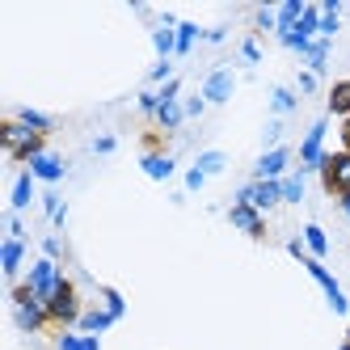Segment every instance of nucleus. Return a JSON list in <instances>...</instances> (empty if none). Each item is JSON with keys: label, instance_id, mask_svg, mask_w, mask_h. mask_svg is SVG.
<instances>
[{"label": "nucleus", "instance_id": "1", "mask_svg": "<svg viewBox=\"0 0 350 350\" xmlns=\"http://www.w3.org/2000/svg\"><path fill=\"white\" fill-rule=\"evenodd\" d=\"M81 317H85V304H81V287H77V279H59V287H55V295L46 299V334H68L72 325H81Z\"/></svg>", "mask_w": 350, "mask_h": 350}, {"label": "nucleus", "instance_id": "2", "mask_svg": "<svg viewBox=\"0 0 350 350\" xmlns=\"http://www.w3.org/2000/svg\"><path fill=\"white\" fill-rule=\"evenodd\" d=\"M46 139H51V135L30 131L26 122H17L13 114L0 122V144H5V152H9V161H13V165H34V161L46 152Z\"/></svg>", "mask_w": 350, "mask_h": 350}, {"label": "nucleus", "instance_id": "3", "mask_svg": "<svg viewBox=\"0 0 350 350\" xmlns=\"http://www.w3.org/2000/svg\"><path fill=\"white\" fill-rule=\"evenodd\" d=\"M321 186H325V194L334 198V203L350 215V152H325V161H321Z\"/></svg>", "mask_w": 350, "mask_h": 350}, {"label": "nucleus", "instance_id": "4", "mask_svg": "<svg viewBox=\"0 0 350 350\" xmlns=\"http://www.w3.org/2000/svg\"><path fill=\"white\" fill-rule=\"evenodd\" d=\"M237 203H254L258 211H270V207L283 203V182H254L237 194Z\"/></svg>", "mask_w": 350, "mask_h": 350}, {"label": "nucleus", "instance_id": "5", "mask_svg": "<svg viewBox=\"0 0 350 350\" xmlns=\"http://www.w3.org/2000/svg\"><path fill=\"white\" fill-rule=\"evenodd\" d=\"M59 279H64V274L55 270V262H51V258H38V262H34V270H30V287L38 291V299H42V304L55 295Z\"/></svg>", "mask_w": 350, "mask_h": 350}, {"label": "nucleus", "instance_id": "6", "mask_svg": "<svg viewBox=\"0 0 350 350\" xmlns=\"http://www.w3.org/2000/svg\"><path fill=\"white\" fill-rule=\"evenodd\" d=\"M228 219L237 224L241 232H249L254 241H266V219H262V211H258L254 203H237V207L228 211Z\"/></svg>", "mask_w": 350, "mask_h": 350}, {"label": "nucleus", "instance_id": "7", "mask_svg": "<svg viewBox=\"0 0 350 350\" xmlns=\"http://www.w3.org/2000/svg\"><path fill=\"white\" fill-rule=\"evenodd\" d=\"M304 266H308V274H312V279L325 287V295H329V304H334V312H350V304H346V295H342V287H338V279H334V274L329 270H325L317 258H304Z\"/></svg>", "mask_w": 350, "mask_h": 350}, {"label": "nucleus", "instance_id": "8", "mask_svg": "<svg viewBox=\"0 0 350 350\" xmlns=\"http://www.w3.org/2000/svg\"><path fill=\"white\" fill-rule=\"evenodd\" d=\"M232 85H237L232 68H215L211 77H207V85H203V102H211V106H224V102L232 97Z\"/></svg>", "mask_w": 350, "mask_h": 350}, {"label": "nucleus", "instance_id": "9", "mask_svg": "<svg viewBox=\"0 0 350 350\" xmlns=\"http://www.w3.org/2000/svg\"><path fill=\"white\" fill-rule=\"evenodd\" d=\"M321 139H325V118H317L312 131L304 135V144H299V165H304V173H308V169H321V161H325Z\"/></svg>", "mask_w": 350, "mask_h": 350}, {"label": "nucleus", "instance_id": "10", "mask_svg": "<svg viewBox=\"0 0 350 350\" xmlns=\"http://www.w3.org/2000/svg\"><path fill=\"white\" fill-rule=\"evenodd\" d=\"M287 161H291L287 148H270V152L258 161V182H279L283 169H287Z\"/></svg>", "mask_w": 350, "mask_h": 350}, {"label": "nucleus", "instance_id": "11", "mask_svg": "<svg viewBox=\"0 0 350 350\" xmlns=\"http://www.w3.org/2000/svg\"><path fill=\"white\" fill-rule=\"evenodd\" d=\"M325 110L338 114V118H350V77L329 85V102H325Z\"/></svg>", "mask_w": 350, "mask_h": 350}, {"label": "nucleus", "instance_id": "12", "mask_svg": "<svg viewBox=\"0 0 350 350\" xmlns=\"http://www.w3.org/2000/svg\"><path fill=\"white\" fill-rule=\"evenodd\" d=\"M30 173H34V178H42V182H59V178H64V161L51 157V152H42V157L30 165Z\"/></svg>", "mask_w": 350, "mask_h": 350}, {"label": "nucleus", "instance_id": "13", "mask_svg": "<svg viewBox=\"0 0 350 350\" xmlns=\"http://www.w3.org/2000/svg\"><path fill=\"white\" fill-rule=\"evenodd\" d=\"M152 118H157V127H161V131H178V127H182V118H186V106H178V102H161V110H157Z\"/></svg>", "mask_w": 350, "mask_h": 350}, {"label": "nucleus", "instance_id": "14", "mask_svg": "<svg viewBox=\"0 0 350 350\" xmlns=\"http://www.w3.org/2000/svg\"><path fill=\"white\" fill-rule=\"evenodd\" d=\"M30 198H34V173L21 169V178H17V186H13V211H26Z\"/></svg>", "mask_w": 350, "mask_h": 350}, {"label": "nucleus", "instance_id": "15", "mask_svg": "<svg viewBox=\"0 0 350 350\" xmlns=\"http://www.w3.org/2000/svg\"><path fill=\"white\" fill-rule=\"evenodd\" d=\"M21 254H26V241L21 237H9L5 241V274L17 283V270H21Z\"/></svg>", "mask_w": 350, "mask_h": 350}, {"label": "nucleus", "instance_id": "16", "mask_svg": "<svg viewBox=\"0 0 350 350\" xmlns=\"http://www.w3.org/2000/svg\"><path fill=\"white\" fill-rule=\"evenodd\" d=\"M139 165H144L148 178H157V182L173 178V157H139Z\"/></svg>", "mask_w": 350, "mask_h": 350}, {"label": "nucleus", "instance_id": "17", "mask_svg": "<svg viewBox=\"0 0 350 350\" xmlns=\"http://www.w3.org/2000/svg\"><path fill=\"white\" fill-rule=\"evenodd\" d=\"M13 118H17V122H26V127L38 131V135H51V131H55V122L46 118V114H38V110H17Z\"/></svg>", "mask_w": 350, "mask_h": 350}, {"label": "nucleus", "instance_id": "18", "mask_svg": "<svg viewBox=\"0 0 350 350\" xmlns=\"http://www.w3.org/2000/svg\"><path fill=\"white\" fill-rule=\"evenodd\" d=\"M110 321H114V312H102V308H85V317H81V329H85V334H102Z\"/></svg>", "mask_w": 350, "mask_h": 350}, {"label": "nucleus", "instance_id": "19", "mask_svg": "<svg viewBox=\"0 0 350 350\" xmlns=\"http://www.w3.org/2000/svg\"><path fill=\"white\" fill-rule=\"evenodd\" d=\"M59 350H102V342H97V334H64Z\"/></svg>", "mask_w": 350, "mask_h": 350}, {"label": "nucleus", "instance_id": "20", "mask_svg": "<svg viewBox=\"0 0 350 350\" xmlns=\"http://www.w3.org/2000/svg\"><path fill=\"white\" fill-rule=\"evenodd\" d=\"M304 9L308 5H299V0H287V5L279 9V34H287V30H295V21L304 17Z\"/></svg>", "mask_w": 350, "mask_h": 350}, {"label": "nucleus", "instance_id": "21", "mask_svg": "<svg viewBox=\"0 0 350 350\" xmlns=\"http://www.w3.org/2000/svg\"><path fill=\"white\" fill-rule=\"evenodd\" d=\"M304 241H308V249H312V258L329 254V241H325V228H321V224H308V228H304Z\"/></svg>", "mask_w": 350, "mask_h": 350}, {"label": "nucleus", "instance_id": "22", "mask_svg": "<svg viewBox=\"0 0 350 350\" xmlns=\"http://www.w3.org/2000/svg\"><path fill=\"white\" fill-rule=\"evenodd\" d=\"M224 165H228V157H224V152H203V157L194 161V169L203 173V178H207V173H219Z\"/></svg>", "mask_w": 350, "mask_h": 350}, {"label": "nucleus", "instance_id": "23", "mask_svg": "<svg viewBox=\"0 0 350 350\" xmlns=\"http://www.w3.org/2000/svg\"><path fill=\"white\" fill-rule=\"evenodd\" d=\"M194 38H203V30L190 26V21H182V26H178V55H186V51H190Z\"/></svg>", "mask_w": 350, "mask_h": 350}, {"label": "nucleus", "instance_id": "24", "mask_svg": "<svg viewBox=\"0 0 350 350\" xmlns=\"http://www.w3.org/2000/svg\"><path fill=\"white\" fill-rule=\"evenodd\" d=\"M157 51H161V59H169L173 51H178V34H173L169 26H161V30H157Z\"/></svg>", "mask_w": 350, "mask_h": 350}, {"label": "nucleus", "instance_id": "25", "mask_svg": "<svg viewBox=\"0 0 350 350\" xmlns=\"http://www.w3.org/2000/svg\"><path fill=\"white\" fill-rule=\"evenodd\" d=\"M299 194H304V173H295V178L283 182V203H299Z\"/></svg>", "mask_w": 350, "mask_h": 350}, {"label": "nucleus", "instance_id": "26", "mask_svg": "<svg viewBox=\"0 0 350 350\" xmlns=\"http://www.w3.org/2000/svg\"><path fill=\"white\" fill-rule=\"evenodd\" d=\"M291 106H295V93H291V89H274V110L287 114Z\"/></svg>", "mask_w": 350, "mask_h": 350}, {"label": "nucleus", "instance_id": "27", "mask_svg": "<svg viewBox=\"0 0 350 350\" xmlns=\"http://www.w3.org/2000/svg\"><path fill=\"white\" fill-rule=\"evenodd\" d=\"M102 295H106V312H114V317H118V312H122V299H118V291H110V287H106Z\"/></svg>", "mask_w": 350, "mask_h": 350}, {"label": "nucleus", "instance_id": "28", "mask_svg": "<svg viewBox=\"0 0 350 350\" xmlns=\"http://www.w3.org/2000/svg\"><path fill=\"white\" fill-rule=\"evenodd\" d=\"M93 152H114V135H102V139L93 144Z\"/></svg>", "mask_w": 350, "mask_h": 350}, {"label": "nucleus", "instance_id": "29", "mask_svg": "<svg viewBox=\"0 0 350 350\" xmlns=\"http://www.w3.org/2000/svg\"><path fill=\"white\" fill-rule=\"evenodd\" d=\"M198 186H203V173L190 169V173H186V190H198Z\"/></svg>", "mask_w": 350, "mask_h": 350}, {"label": "nucleus", "instance_id": "30", "mask_svg": "<svg viewBox=\"0 0 350 350\" xmlns=\"http://www.w3.org/2000/svg\"><path fill=\"white\" fill-rule=\"evenodd\" d=\"M299 89L312 93V89H317V72H304V77H299Z\"/></svg>", "mask_w": 350, "mask_h": 350}, {"label": "nucleus", "instance_id": "31", "mask_svg": "<svg viewBox=\"0 0 350 350\" xmlns=\"http://www.w3.org/2000/svg\"><path fill=\"white\" fill-rule=\"evenodd\" d=\"M169 77V59H157V68H152V81H165Z\"/></svg>", "mask_w": 350, "mask_h": 350}, {"label": "nucleus", "instance_id": "32", "mask_svg": "<svg viewBox=\"0 0 350 350\" xmlns=\"http://www.w3.org/2000/svg\"><path fill=\"white\" fill-rule=\"evenodd\" d=\"M342 152H350V118H342Z\"/></svg>", "mask_w": 350, "mask_h": 350}, {"label": "nucleus", "instance_id": "33", "mask_svg": "<svg viewBox=\"0 0 350 350\" xmlns=\"http://www.w3.org/2000/svg\"><path fill=\"white\" fill-rule=\"evenodd\" d=\"M203 106H207L203 97H194V102H186V114H203Z\"/></svg>", "mask_w": 350, "mask_h": 350}, {"label": "nucleus", "instance_id": "34", "mask_svg": "<svg viewBox=\"0 0 350 350\" xmlns=\"http://www.w3.org/2000/svg\"><path fill=\"white\" fill-rule=\"evenodd\" d=\"M342 350H350V338H346V342H342Z\"/></svg>", "mask_w": 350, "mask_h": 350}, {"label": "nucleus", "instance_id": "35", "mask_svg": "<svg viewBox=\"0 0 350 350\" xmlns=\"http://www.w3.org/2000/svg\"><path fill=\"white\" fill-rule=\"evenodd\" d=\"M346 338H350V329H346Z\"/></svg>", "mask_w": 350, "mask_h": 350}]
</instances>
